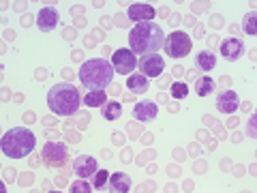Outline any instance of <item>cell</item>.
Returning a JSON list of instances; mask_svg holds the SVG:
<instances>
[{
  "mask_svg": "<svg viewBox=\"0 0 257 193\" xmlns=\"http://www.w3.org/2000/svg\"><path fill=\"white\" fill-rule=\"evenodd\" d=\"M165 35L163 28L155 22H142L135 24L128 32V45H131L133 54L146 56V54H157L159 50H163Z\"/></svg>",
  "mask_w": 257,
  "mask_h": 193,
  "instance_id": "1",
  "label": "cell"
},
{
  "mask_svg": "<svg viewBox=\"0 0 257 193\" xmlns=\"http://www.w3.org/2000/svg\"><path fill=\"white\" fill-rule=\"evenodd\" d=\"M77 75L86 90H105L114 79V67L105 58H92L79 67Z\"/></svg>",
  "mask_w": 257,
  "mask_h": 193,
  "instance_id": "2",
  "label": "cell"
},
{
  "mask_svg": "<svg viewBox=\"0 0 257 193\" xmlns=\"http://www.w3.org/2000/svg\"><path fill=\"white\" fill-rule=\"evenodd\" d=\"M79 106H82V94L69 82L56 84L50 88V92H47V108H50L54 114H60V116L77 114Z\"/></svg>",
  "mask_w": 257,
  "mask_h": 193,
  "instance_id": "3",
  "label": "cell"
},
{
  "mask_svg": "<svg viewBox=\"0 0 257 193\" xmlns=\"http://www.w3.org/2000/svg\"><path fill=\"white\" fill-rule=\"evenodd\" d=\"M35 146H37V135L26 127H13L0 140V148L9 159H24L35 150Z\"/></svg>",
  "mask_w": 257,
  "mask_h": 193,
  "instance_id": "4",
  "label": "cell"
},
{
  "mask_svg": "<svg viewBox=\"0 0 257 193\" xmlns=\"http://www.w3.org/2000/svg\"><path fill=\"white\" fill-rule=\"evenodd\" d=\"M191 37L187 32L182 30H174L172 35L165 37V43H163V50L165 54L170 56V58H184V56H189L191 52Z\"/></svg>",
  "mask_w": 257,
  "mask_h": 193,
  "instance_id": "5",
  "label": "cell"
},
{
  "mask_svg": "<svg viewBox=\"0 0 257 193\" xmlns=\"http://www.w3.org/2000/svg\"><path fill=\"white\" fill-rule=\"evenodd\" d=\"M41 159L47 167H62L67 163V146L62 142H47L43 146Z\"/></svg>",
  "mask_w": 257,
  "mask_h": 193,
  "instance_id": "6",
  "label": "cell"
},
{
  "mask_svg": "<svg viewBox=\"0 0 257 193\" xmlns=\"http://www.w3.org/2000/svg\"><path fill=\"white\" fill-rule=\"evenodd\" d=\"M111 67H114V73H120V75H131L135 67H138V58L131 50H116L114 56H111Z\"/></svg>",
  "mask_w": 257,
  "mask_h": 193,
  "instance_id": "7",
  "label": "cell"
},
{
  "mask_svg": "<svg viewBox=\"0 0 257 193\" xmlns=\"http://www.w3.org/2000/svg\"><path fill=\"white\" fill-rule=\"evenodd\" d=\"M138 67H140V73L146 75V77H159L163 73V67L165 62L159 54H146L142 56V60H138Z\"/></svg>",
  "mask_w": 257,
  "mask_h": 193,
  "instance_id": "8",
  "label": "cell"
},
{
  "mask_svg": "<svg viewBox=\"0 0 257 193\" xmlns=\"http://www.w3.org/2000/svg\"><path fill=\"white\" fill-rule=\"evenodd\" d=\"M221 54H223V58L229 60V62L238 60L240 56L244 54V43H242V39H238V37L225 39V41L221 43Z\"/></svg>",
  "mask_w": 257,
  "mask_h": 193,
  "instance_id": "9",
  "label": "cell"
},
{
  "mask_svg": "<svg viewBox=\"0 0 257 193\" xmlns=\"http://www.w3.org/2000/svg\"><path fill=\"white\" fill-rule=\"evenodd\" d=\"M157 114H159L157 103L148 101V99L135 103V108H133V116H135V120H140V123H152V120L157 118Z\"/></svg>",
  "mask_w": 257,
  "mask_h": 193,
  "instance_id": "10",
  "label": "cell"
},
{
  "mask_svg": "<svg viewBox=\"0 0 257 193\" xmlns=\"http://www.w3.org/2000/svg\"><path fill=\"white\" fill-rule=\"evenodd\" d=\"M96 170H99L96 167V159L90 155H79L73 163V172L77 174V178H90Z\"/></svg>",
  "mask_w": 257,
  "mask_h": 193,
  "instance_id": "11",
  "label": "cell"
},
{
  "mask_svg": "<svg viewBox=\"0 0 257 193\" xmlns=\"http://www.w3.org/2000/svg\"><path fill=\"white\" fill-rule=\"evenodd\" d=\"M238 106H240V101L234 90H221L219 96H216V110H219L221 114H234Z\"/></svg>",
  "mask_w": 257,
  "mask_h": 193,
  "instance_id": "12",
  "label": "cell"
},
{
  "mask_svg": "<svg viewBox=\"0 0 257 193\" xmlns=\"http://www.w3.org/2000/svg\"><path fill=\"white\" fill-rule=\"evenodd\" d=\"M37 26L43 32L54 30L58 26V11H56L54 7H43V9L37 13Z\"/></svg>",
  "mask_w": 257,
  "mask_h": 193,
  "instance_id": "13",
  "label": "cell"
},
{
  "mask_svg": "<svg viewBox=\"0 0 257 193\" xmlns=\"http://www.w3.org/2000/svg\"><path fill=\"white\" fill-rule=\"evenodd\" d=\"M155 15H157V11L152 9L150 5H146V3H135V5L128 7V20H133V22H138V24L152 22Z\"/></svg>",
  "mask_w": 257,
  "mask_h": 193,
  "instance_id": "14",
  "label": "cell"
},
{
  "mask_svg": "<svg viewBox=\"0 0 257 193\" xmlns=\"http://www.w3.org/2000/svg\"><path fill=\"white\" fill-rule=\"evenodd\" d=\"M126 86H128V90L135 92V94H144L150 88V82L146 79V75H142V73H131L126 79Z\"/></svg>",
  "mask_w": 257,
  "mask_h": 193,
  "instance_id": "15",
  "label": "cell"
},
{
  "mask_svg": "<svg viewBox=\"0 0 257 193\" xmlns=\"http://www.w3.org/2000/svg\"><path fill=\"white\" fill-rule=\"evenodd\" d=\"M195 64H197V69H202V71H212L214 69V64H216V54L212 50H202V52H197V58H195Z\"/></svg>",
  "mask_w": 257,
  "mask_h": 193,
  "instance_id": "16",
  "label": "cell"
},
{
  "mask_svg": "<svg viewBox=\"0 0 257 193\" xmlns=\"http://www.w3.org/2000/svg\"><path fill=\"white\" fill-rule=\"evenodd\" d=\"M109 182H111V191H118V193H126L131 189V178H128V174H124V172L111 174Z\"/></svg>",
  "mask_w": 257,
  "mask_h": 193,
  "instance_id": "17",
  "label": "cell"
},
{
  "mask_svg": "<svg viewBox=\"0 0 257 193\" xmlns=\"http://www.w3.org/2000/svg\"><path fill=\"white\" fill-rule=\"evenodd\" d=\"M195 92L197 96H210L214 92V79L212 77H197V82H195Z\"/></svg>",
  "mask_w": 257,
  "mask_h": 193,
  "instance_id": "18",
  "label": "cell"
},
{
  "mask_svg": "<svg viewBox=\"0 0 257 193\" xmlns=\"http://www.w3.org/2000/svg\"><path fill=\"white\" fill-rule=\"evenodd\" d=\"M105 92L103 90H88V94L84 96V103L88 108H99V106H103L105 103Z\"/></svg>",
  "mask_w": 257,
  "mask_h": 193,
  "instance_id": "19",
  "label": "cell"
},
{
  "mask_svg": "<svg viewBox=\"0 0 257 193\" xmlns=\"http://www.w3.org/2000/svg\"><path fill=\"white\" fill-rule=\"evenodd\" d=\"M120 114H122L120 103L111 101V103H105V106H103V118H105V120H118Z\"/></svg>",
  "mask_w": 257,
  "mask_h": 193,
  "instance_id": "20",
  "label": "cell"
},
{
  "mask_svg": "<svg viewBox=\"0 0 257 193\" xmlns=\"http://www.w3.org/2000/svg\"><path fill=\"white\" fill-rule=\"evenodd\" d=\"M189 94V86L182 84V82H174L172 84V96H176V99H184V96Z\"/></svg>",
  "mask_w": 257,
  "mask_h": 193,
  "instance_id": "21",
  "label": "cell"
},
{
  "mask_svg": "<svg viewBox=\"0 0 257 193\" xmlns=\"http://www.w3.org/2000/svg\"><path fill=\"white\" fill-rule=\"evenodd\" d=\"M107 180H109V172H107V170H96V172H94V182H92L94 189H101Z\"/></svg>",
  "mask_w": 257,
  "mask_h": 193,
  "instance_id": "22",
  "label": "cell"
},
{
  "mask_svg": "<svg viewBox=\"0 0 257 193\" xmlns=\"http://www.w3.org/2000/svg\"><path fill=\"white\" fill-rule=\"evenodd\" d=\"M244 32L246 35H251V37L257 32V28H255V13L253 11L244 15Z\"/></svg>",
  "mask_w": 257,
  "mask_h": 193,
  "instance_id": "23",
  "label": "cell"
},
{
  "mask_svg": "<svg viewBox=\"0 0 257 193\" xmlns=\"http://www.w3.org/2000/svg\"><path fill=\"white\" fill-rule=\"evenodd\" d=\"M71 191H90V187H88V184H82V182H79V184L75 182L73 187H71Z\"/></svg>",
  "mask_w": 257,
  "mask_h": 193,
  "instance_id": "24",
  "label": "cell"
}]
</instances>
